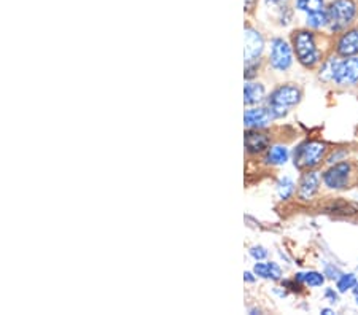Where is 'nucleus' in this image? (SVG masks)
<instances>
[{"label":"nucleus","mask_w":358,"mask_h":315,"mask_svg":"<svg viewBox=\"0 0 358 315\" xmlns=\"http://www.w3.org/2000/svg\"><path fill=\"white\" fill-rule=\"evenodd\" d=\"M277 193H279L282 200H287L293 196L294 182L290 179V177H284V179L279 180V183H277Z\"/></svg>","instance_id":"obj_20"},{"label":"nucleus","mask_w":358,"mask_h":315,"mask_svg":"<svg viewBox=\"0 0 358 315\" xmlns=\"http://www.w3.org/2000/svg\"><path fill=\"white\" fill-rule=\"evenodd\" d=\"M264 3L268 8H273L279 13L280 24L287 26L292 21L293 11L290 8V0H264Z\"/></svg>","instance_id":"obj_13"},{"label":"nucleus","mask_w":358,"mask_h":315,"mask_svg":"<svg viewBox=\"0 0 358 315\" xmlns=\"http://www.w3.org/2000/svg\"><path fill=\"white\" fill-rule=\"evenodd\" d=\"M273 119V115L268 108H250L244 115V124L248 129H262L266 128Z\"/></svg>","instance_id":"obj_12"},{"label":"nucleus","mask_w":358,"mask_h":315,"mask_svg":"<svg viewBox=\"0 0 358 315\" xmlns=\"http://www.w3.org/2000/svg\"><path fill=\"white\" fill-rule=\"evenodd\" d=\"M253 272H255V276L262 279L279 280L282 277L280 268L275 263H257L255 268H253Z\"/></svg>","instance_id":"obj_15"},{"label":"nucleus","mask_w":358,"mask_h":315,"mask_svg":"<svg viewBox=\"0 0 358 315\" xmlns=\"http://www.w3.org/2000/svg\"><path fill=\"white\" fill-rule=\"evenodd\" d=\"M325 296H327L328 300H330L331 302H336V301H338V295H336V291H333L331 288H328V290L325 291Z\"/></svg>","instance_id":"obj_25"},{"label":"nucleus","mask_w":358,"mask_h":315,"mask_svg":"<svg viewBox=\"0 0 358 315\" xmlns=\"http://www.w3.org/2000/svg\"><path fill=\"white\" fill-rule=\"evenodd\" d=\"M336 54L339 57H354L358 54V26L341 32L336 40Z\"/></svg>","instance_id":"obj_8"},{"label":"nucleus","mask_w":358,"mask_h":315,"mask_svg":"<svg viewBox=\"0 0 358 315\" xmlns=\"http://www.w3.org/2000/svg\"><path fill=\"white\" fill-rule=\"evenodd\" d=\"M258 0H244V5H245V11L248 13V11H252L253 8H255Z\"/></svg>","instance_id":"obj_26"},{"label":"nucleus","mask_w":358,"mask_h":315,"mask_svg":"<svg viewBox=\"0 0 358 315\" xmlns=\"http://www.w3.org/2000/svg\"><path fill=\"white\" fill-rule=\"evenodd\" d=\"M264 97V86L262 83L248 82L244 86V104L245 105H255L262 102Z\"/></svg>","instance_id":"obj_14"},{"label":"nucleus","mask_w":358,"mask_h":315,"mask_svg":"<svg viewBox=\"0 0 358 315\" xmlns=\"http://www.w3.org/2000/svg\"><path fill=\"white\" fill-rule=\"evenodd\" d=\"M306 22H308V27L313 29V31H319V29H322V27H327L328 26L327 10L317 11V13H313V15H308Z\"/></svg>","instance_id":"obj_19"},{"label":"nucleus","mask_w":358,"mask_h":315,"mask_svg":"<svg viewBox=\"0 0 358 315\" xmlns=\"http://www.w3.org/2000/svg\"><path fill=\"white\" fill-rule=\"evenodd\" d=\"M244 42H245V50H244L245 64L247 62L259 61V56H262L263 50H264V40L262 37V34L255 31V29L247 27Z\"/></svg>","instance_id":"obj_9"},{"label":"nucleus","mask_w":358,"mask_h":315,"mask_svg":"<svg viewBox=\"0 0 358 315\" xmlns=\"http://www.w3.org/2000/svg\"><path fill=\"white\" fill-rule=\"evenodd\" d=\"M352 177H354V166L349 161H341L323 172L322 179L330 190H345L350 186Z\"/></svg>","instance_id":"obj_6"},{"label":"nucleus","mask_w":358,"mask_h":315,"mask_svg":"<svg viewBox=\"0 0 358 315\" xmlns=\"http://www.w3.org/2000/svg\"><path fill=\"white\" fill-rule=\"evenodd\" d=\"M299 101H301V89L296 85H282L269 96L268 110L273 115V118H282L290 108L298 105Z\"/></svg>","instance_id":"obj_4"},{"label":"nucleus","mask_w":358,"mask_h":315,"mask_svg":"<svg viewBox=\"0 0 358 315\" xmlns=\"http://www.w3.org/2000/svg\"><path fill=\"white\" fill-rule=\"evenodd\" d=\"M320 180H322V177L319 172H315L313 169L304 172V175L301 177V182H299V188H298L299 199L301 200L314 199L315 194L320 190Z\"/></svg>","instance_id":"obj_10"},{"label":"nucleus","mask_w":358,"mask_h":315,"mask_svg":"<svg viewBox=\"0 0 358 315\" xmlns=\"http://www.w3.org/2000/svg\"><path fill=\"white\" fill-rule=\"evenodd\" d=\"M285 285H287V286H292V284H290V282H285ZM292 290H293V291H298V290H299V284H298L296 286L293 285V288H292Z\"/></svg>","instance_id":"obj_29"},{"label":"nucleus","mask_w":358,"mask_h":315,"mask_svg":"<svg viewBox=\"0 0 358 315\" xmlns=\"http://www.w3.org/2000/svg\"><path fill=\"white\" fill-rule=\"evenodd\" d=\"M288 158H290V152H288V148L284 145H275V147H271L268 150L266 163L273 166H282L288 161Z\"/></svg>","instance_id":"obj_16"},{"label":"nucleus","mask_w":358,"mask_h":315,"mask_svg":"<svg viewBox=\"0 0 358 315\" xmlns=\"http://www.w3.org/2000/svg\"><path fill=\"white\" fill-rule=\"evenodd\" d=\"M354 296H355V301L358 302V282H357V285L354 286Z\"/></svg>","instance_id":"obj_28"},{"label":"nucleus","mask_w":358,"mask_h":315,"mask_svg":"<svg viewBox=\"0 0 358 315\" xmlns=\"http://www.w3.org/2000/svg\"><path fill=\"white\" fill-rule=\"evenodd\" d=\"M327 154V145L322 142L308 140L299 145L293 153V163L298 169H314Z\"/></svg>","instance_id":"obj_5"},{"label":"nucleus","mask_w":358,"mask_h":315,"mask_svg":"<svg viewBox=\"0 0 358 315\" xmlns=\"http://www.w3.org/2000/svg\"><path fill=\"white\" fill-rule=\"evenodd\" d=\"M269 64L277 72H285L293 64L292 48L284 38H274L271 42V53H269Z\"/></svg>","instance_id":"obj_7"},{"label":"nucleus","mask_w":358,"mask_h":315,"mask_svg":"<svg viewBox=\"0 0 358 315\" xmlns=\"http://www.w3.org/2000/svg\"><path fill=\"white\" fill-rule=\"evenodd\" d=\"M245 150L250 154L263 153L269 147V135L259 129H248L244 137Z\"/></svg>","instance_id":"obj_11"},{"label":"nucleus","mask_w":358,"mask_h":315,"mask_svg":"<svg viewBox=\"0 0 358 315\" xmlns=\"http://www.w3.org/2000/svg\"><path fill=\"white\" fill-rule=\"evenodd\" d=\"M320 77L334 82L338 86H352L358 83V57H331L323 64Z\"/></svg>","instance_id":"obj_1"},{"label":"nucleus","mask_w":358,"mask_h":315,"mask_svg":"<svg viewBox=\"0 0 358 315\" xmlns=\"http://www.w3.org/2000/svg\"><path fill=\"white\" fill-rule=\"evenodd\" d=\"M292 42L296 59L306 68H313L322 61V51L317 47V38L313 31H309V29L294 31Z\"/></svg>","instance_id":"obj_2"},{"label":"nucleus","mask_w":358,"mask_h":315,"mask_svg":"<svg viewBox=\"0 0 358 315\" xmlns=\"http://www.w3.org/2000/svg\"><path fill=\"white\" fill-rule=\"evenodd\" d=\"M253 274H255V272H253ZM253 274L252 272H245L244 274V280H245V282H255V277H253Z\"/></svg>","instance_id":"obj_27"},{"label":"nucleus","mask_w":358,"mask_h":315,"mask_svg":"<svg viewBox=\"0 0 358 315\" xmlns=\"http://www.w3.org/2000/svg\"><path fill=\"white\" fill-rule=\"evenodd\" d=\"M328 29L331 32H344L349 29L358 16V2L357 0H333L327 7Z\"/></svg>","instance_id":"obj_3"},{"label":"nucleus","mask_w":358,"mask_h":315,"mask_svg":"<svg viewBox=\"0 0 358 315\" xmlns=\"http://www.w3.org/2000/svg\"><path fill=\"white\" fill-rule=\"evenodd\" d=\"M258 68H259V61L247 62V66H245V78H247V80L255 78Z\"/></svg>","instance_id":"obj_22"},{"label":"nucleus","mask_w":358,"mask_h":315,"mask_svg":"<svg viewBox=\"0 0 358 315\" xmlns=\"http://www.w3.org/2000/svg\"><path fill=\"white\" fill-rule=\"evenodd\" d=\"M357 285L355 274H341L338 279V290L341 293H345L348 290H352Z\"/></svg>","instance_id":"obj_21"},{"label":"nucleus","mask_w":358,"mask_h":315,"mask_svg":"<svg viewBox=\"0 0 358 315\" xmlns=\"http://www.w3.org/2000/svg\"><path fill=\"white\" fill-rule=\"evenodd\" d=\"M294 7H296V10L306 13V16L317 13V11L327 10L325 0H294Z\"/></svg>","instance_id":"obj_18"},{"label":"nucleus","mask_w":358,"mask_h":315,"mask_svg":"<svg viewBox=\"0 0 358 315\" xmlns=\"http://www.w3.org/2000/svg\"><path fill=\"white\" fill-rule=\"evenodd\" d=\"M325 276H328L330 279H339V271L336 268H333V266H327V271H325Z\"/></svg>","instance_id":"obj_24"},{"label":"nucleus","mask_w":358,"mask_h":315,"mask_svg":"<svg viewBox=\"0 0 358 315\" xmlns=\"http://www.w3.org/2000/svg\"><path fill=\"white\" fill-rule=\"evenodd\" d=\"M250 255L255 258L257 261H262V260H264V258L268 256V250L264 249V247H252L250 249Z\"/></svg>","instance_id":"obj_23"},{"label":"nucleus","mask_w":358,"mask_h":315,"mask_svg":"<svg viewBox=\"0 0 358 315\" xmlns=\"http://www.w3.org/2000/svg\"><path fill=\"white\" fill-rule=\"evenodd\" d=\"M325 274H320V272H315V271H310V272H299L296 274V277L294 280L299 284H303L306 286H310V288H315V286H322L323 282H325Z\"/></svg>","instance_id":"obj_17"}]
</instances>
